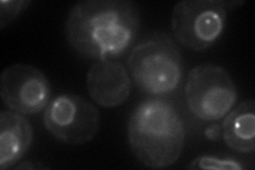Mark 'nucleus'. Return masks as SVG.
I'll list each match as a JSON object with an SVG mask.
<instances>
[{
    "label": "nucleus",
    "mask_w": 255,
    "mask_h": 170,
    "mask_svg": "<svg viewBox=\"0 0 255 170\" xmlns=\"http://www.w3.org/2000/svg\"><path fill=\"white\" fill-rule=\"evenodd\" d=\"M140 29L137 4L130 0H85L71 7L65 36L83 58L113 59L126 52Z\"/></svg>",
    "instance_id": "1"
},
{
    "label": "nucleus",
    "mask_w": 255,
    "mask_h": 170,
    "mask_svg": "<svg viewBox=\"0 0 255 170\" xmlns=\"http://www.w3.org/2000/svg\"><path fill=\"white\" fill-rule=\"evenodd\" d=\"M128 135L133 155L142 165L164 169L177 163L182 156L186 130L171 102L150 98L133 110Z\"/></svg>",
    "instance_id": "2"
},
{
    "label": "nucleus",
    "mask_w": 255,
    "mask_h": 170,
    "mask_svg": "<svg viewBox=\"0 0 255 170\" xmlns=\"http://www.w3.org/2000/svg\"><path fill=\"white\" fill-rule=\"evenodd\" d=\"M132 82L147 94L162 96L174 92L183 78V56L166 33H153L131 50L127 61Z\"/></svg>",
    "instance_id": "3"
},
{
    "label": "nucleus",
    "mask_w": 255,
    "mask_h": 170,
    "mask_svg": "<svg viewBox=\"0 0 255 170\" xmlns=\"http://www.w3.org/2000/svg\"><path fill=\"white\" fill-rule=\"evenodd\" d=\"M237 96L236 84L225 67L204 63L189 71L185 99L191 114L200 120L213 123L227 116Z\"/></svg>",
    "instance_id": "4"
},
{
    "label": "nucleus",
    "mask_w": 255,
    "mask_h": 170,
    "mask_svg": "<svg viewBox=\"0 0 255 170\" xmlns=\"http://www.w3.org/2000/svg\"><path fill=\"white\" fill-rule=\"evenodd\" d=\"M227 11L228 1L223 0H182L172 11V34L187 49L202 52L221 37Z\"/></svg>",
    "instance_id": "5"
},
{
    "label": "nucleus",
    "mask_w": 255,
    "mask_h": 170,
    "mask_svg": "<svg viewBox=\"0 0 255 170\" xmlns=\"http://www.w3.org/2000/svg\"><path fill=\"white\" fill-rule=\"evenodd\" d=\"M100 112L84 97L62 94L44 111V126L55 140L80 146L94 140L100 129Z\"/></svg>",
    "instance_id": "6"
},
{
    "label": "nucleus",
    "mask_w": 255,
    "mask_h": 170,
    "mask_svg": "<svg viewBox=\"0 0 255 170\" xmlns=\"http://www.w3.org/2000/svg\"><path fill=\"white\" fill-rule=\"evenodd\" d=\"M0 97L10 110L35 115L50 102L51 87L43 71L28 64H14L0 76Z\"/></svg>",
    "instance_id": "7"
},
{
    "label": "nucleus",
    "mask_w": 255,
    "mask_h": 170,
    "mask_svg": "<svg viewBox=\"0 0 255 170\" xmlns=\"http://www.w3.org/2000/svg\"><path fill=\"white\" fill-rule=\"evenodd\" d=\"M86 90L92 100L102 108H116L130 98L132 79L119 61L98 60L87 71Z\"/></svg>",
    "instance_id": "8"
},
{
    "label": "nucleus",
    "mask_w": 255,
    "mask_h": 170,
    "mask_svg": "<svg viewBox=\"0 0 255 170\" xmlns=\"http://www.w3.org/2000/svg\"><path fill=\"white\" fill-rule=\"evenodd\" d=\"M33 128L25 115L12 110L0 112V169L12 168L31 147Z\"/></svg>",
    "instance_id": "9"
},
{
    "label": "nucleus",
    "mask_w": 255,
    "mask_h": 170,
    "mask_svg": "<svg viewBox=\"0 0 255 170\" xmlns=\"http://www.w3.org/2000/svg\"><path fill=\"white\" fill-rule=\"evenodd\" d=\"M222 139L230 149L241 153L255 150V101L245 100L229 112L221 127Z\"/></svg>",
    "instance_id": "10"
},
{
    "label": "nucleus",
    "mask_w": 255,
    "mask_h": 170,
    "mask_svg": "<svg viewBox=\"0 0 255 170\" xmlns=\"http://www.w3.org/2000/svg\"><path fill=\"white\" fill-rule=\"evenodd\" d=\"M189 169H216V170H242L244 166L235 160H222L215 157L202 156L195 159L188 166Z\"/></svg>",
    "instance_id": "11"
},
{
    "label": "nucleus",
    "mask_w": 255,
    "mask_h": 170,
    "mask_svg": "<svg viewBox=\"0 0 255 170\" xmlns=\"http://www.w3.org/2000/svg\"><path fill=\"white\" fill-rule=\"evenodd\" d=\"M31 4L29 0H1L0 1V27L12 23Z\"/></svg>",
    "instance_id": "12"
},
{
    "label": "nucleus",
    "mask_w": 255,
    "mask_h": 170,
    "mask_svg": "<svg viewBox=\"0 0 255 170\" xmlns=\"http://www.w3.org/2000/svg\"><path fill=\"white\" fill-rule=\"evenodd\" d=\"M221 128L219 125H213L209 127L204 131V135L207 140L210 141H218L220 139Z\"/></svg>",
    "instance_id": "13"
},
{
    "label": "nucleus",
    "mask_w": 255,
    "mask_h": 170,
    "mask_svg": "<svg viewBox=\"0 0 255 170\" xmlns=\"http://www.w3.org/2000/svg\"><path fill=\"white\" fill-rule=\"evenodd\" d=\"M15 169H48L47 166L39 164L38 162H26V163H22L18 166H16Z\"/></svg>",
    "instance_id": "14"
}]
</instances>
